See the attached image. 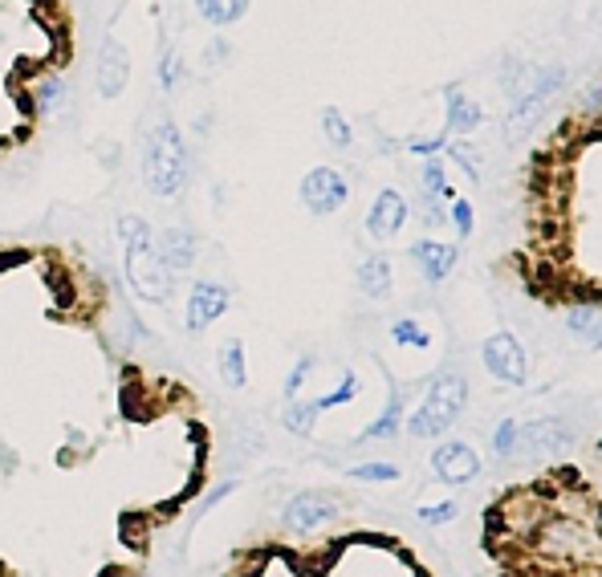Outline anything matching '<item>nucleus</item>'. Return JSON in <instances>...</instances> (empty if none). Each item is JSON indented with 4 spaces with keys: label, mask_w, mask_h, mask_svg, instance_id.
Instances as JSON below:
<instances>
[{
    "label": "nucleus",
    "mask_w": 602,
    "mask_h": 577,
    "mask_svg": "<svg viewBox=\"0 0 602 577\" xmlns=\"http://www.w3.org/2000/svg\"><path fill=\"white\" fill-rule=\"evenodd\" d=\"M118 236H123V265H127V281H131L135 297L151 301V305H163L171 297V281L175 277L159 261L151 224L143 216H123V220H118Z\"/></svg>",
    "instance_id": "nucleus-1"
},
{
    "label": "nucleus",
    "mask_w": 602,
    "mask_h": 577,
    "mask_svg": "<svg viewBox=\"0 0 602 577\" xmlns=\"http://www.w3.org/2000/svg\"><path fill=\"white\" fill-rule=\"evenodd\" d=\"M192 175L188 147L175 122H155L143 135V179L159 200H175Z\"/></svg>",
    "instance_id": "nucleus-2"
},
{
    "label": "nucleus",
    "mask_w": 602,
    "mask_h": 577,
    "mask_svg": "<svg viewBox=\"0 0 602 577\" xmlns=\"http://www.w3.org/2000/svg\"><path fill=\"white\" fill-rule=\"evenodd\" d=\"M468 407V378L456 374V370H440L432 382H428V395L419 403L407 419V431L415 439H440L456 427V419L464 415Z\"/></svg>",
    "instance_id": "nucleus-3"
},
{
    "label": "nucleus",
    "mask_w": 602,
    "mask_h": 577,
    "mask_svg": "<svg viewBox=\"0 0 602 577\" xmlns=\"http://www.w3.org/2000/svg\"><path fill=\"white\" fill-rule=\"evenodd\" d=\"M480 358H485V370H489L497 382H505V387H525L529 358H525V346H521L509 330L493 334L485 346H480Z\"/></svg>",
    "instance_id": "nucleus-4"
},
{
    "label": "nucleus",
    "mask_w": 602,
    "mask_h": 577,
    "mask_svg": "<svg viewBox=\"0 0 602 577\" xmlns=\"http://www.w3.org/2000/svg\"><path fill=\"white\" fill-rule=\"evenodd\" d=\"M297 196L314 216H334L350 200V183H346V175L338 167H314L306 179H301Z\"/></svg>",
    "instance_id": "nucleus-5"
},
{
    "label": "nucleus",
    "mask_w": 602,
    "mask_h": 577,
    "mask_svg": "<svg viewBox=\"0 0 602 577\" xmlns=\"http://www.w3.org/2000/svg\"><path fill=\"white\" fill-rule=\"evenodd\" d=\"M562 82H566V70H558L546 86H537L533 94H525V98H513V110H509V118H505V139L509 143H521L533 126L546 118V110L554 106V98H558V90H562Z\"/></svg>",
    "instance_id": "nucleus-6"
},
{
    "label": "nucleus",
    "mask_w": 602,
    "mask_h": 577,
    "mask_svg": "<svg viewBox=\"0 0 602 577\" xmlns=\"http://www.w3.org/2000/svg\"><path fill=\"white\" fill-rule=\"evenodd\" d=\"M338 517V504L322 492H297L285 512H281V525L285 533H297V537H306V533H318L322 525H330Z\"/></svg>",
    "instance_id": "nucleus-7"
},
{
    "label": "nucleus",
    "mask_w": 602,
    "mask_h": 577,
    "mask_svg": "<svg viewBox=\"0 0 602 577\" xmlns=\"http://www.w3.org/2000/svg\"><path fill=\"white\" fill-rule=\"evenodd\" d=\"M432 472H436L444 484L460 488V484H468V480L480 476V456L472 452L464 439H448V443H440L436 452H432Z\"/></svg>",
    "instance_id": "nucleus-8"
},
{
    "label": "nucleus",
    "mask_w": 602,
    "mask_h": 577,
    "mask_svg": "<svg viewBox=\"0 0 602 577\" xmlns=\"http://www.w3.org/2000/svg\"><path fill=\"white\" fill-rule=\"evenodd\" d=\"M407 196L399 187H383L379 196H375V208H371V216H367V232H371V240H395L399 232H403V224H407Z\"/></svg>",
    "instance_id": "nucleus-9"
},
{
    "label": "nucleus",
    "mask_w": 602,
    "mask_h": 577,
    "mask_svg": "<svg viewBox=\"0 0 602 577\" xmlns=\"http://www.w3.org/2000/svg\"><path fill=\"white\" fill-rule=\"evenodd\" d=\"M228 305H232V293L224 289V285H216V281H200L196 289H192V297H188V330L192 334H200V330H208L216 317H224L228 313Z\"/></svg>",
    "instance_id": "nucleus-10"
},
{
    "label": "nucleus",
    "mask_w": 602,
    "mask_h": 577,
    "mask_svg": "<svg viewBox=\"0 0 602 577\" xmlns=\"http://www.w3.org/2000/svg\"><path fill=\"white\" fill-rule=\"evenodd\" d=\"M127 78H131V57L123 49V41L106 37L102 53H98V94L102 98H118L127 90Z\"/></svg>",
    "instance_id": "nucleus-11"
},
{
    "label": "nucleus",
    "mask_w": 602,
    "mask_h": 577,
    "mask_svg": "<svg viewBox=\"0 0 602 577\" xmlns=\"http://www.w3.org/2000/svg\"><path fill=\"white\" fill-rule=\"evenodd\" d=\"M411 261L419 265V273L428 277V285H440V281L456 269L460 248H456V244H440V240L424 236V240H415V244H411Z\"/></svg>",
    "instance_id": "nucleus-12"
},
{
    "label": "nucleus",
    "mask_w": 602,
    "mask_h": 577,
    "mask_svg": "<svg viewBox=\"0 0 602 577\" xmlns=\"http://www.w3.org/2000/svg\"><path fill=\"white\" fill-rule=\"evenodd\" d=\"M155 252H159V261L167 265L171 277H175V273H188L192 261H196V236H192L188 228H167L163 240L155 244Z\"/></svg>",
    "instance_id": "nucleus-13"
},
{
    "label": "nucleus",
    "mask_w": 602,
    "mask_h": 577,
    "mask_svg": "<svg viewBox=\"0 0 602 577\" xmlns=\"http://www.w3.org/2000/svg\"><path fill=\"white\" fill-rule=\"evenodd\" d=\"M444 106H448V126H444L448 135H468V131H476V126H480V118H485V110H480L460 86L444 90Z\"/></svg>",
    "instance_id": "nucleus-14"
},
{
    "label": "nucleus",
    "mask_w": 602,
    "mask_h": 577,
    "mask_svg": "<svg viewBox=\"0 0 602 577\" xmlns=\"http://www.w3.org/2000/svg\"><path fill=\"white\" fill-rule=\"evenodd\" d=\"M517 443L521 447H533L541 456H554L562 447H570V431L558 427V419H541V423H529L525 431H517Z\"/></svg>",
    "instance_id": "nucleus-15"
},
{
    "label": "nucleus",
    "mask_w": 602,
    "mask_h": 577,
    "mask_svg": "<svg viewBox=\"0 0 602 577\" xmlns=\"http://www.w3.org/2000/svg\"><path fill=\"white\" fill-rule=\"evenodd\" d=\"M399 427H403V391H395L391 387V395H387V407H383V415L371 423V427H363V435H358V443H375V439H395L399 435Z\"/></svg>",
    "instance_id": "nucleus-16"
},
{
    "label": "nucleus",
    "mask_w": 602,
    "mask_h": 577,
    "mask_svg": "<svg viewBox=\"0 0 602 577\" xmlns=\"http://www.w3.org/2000/svg\"><path fill=\"white\" fill-rule=\"evenodd\" d=\"M220 378H224L228 391H245L249 370H245V342H240V338H228L220 346Z\"/></svg>",
    "instance_id": "nucleus-17"
},
{
    "label": "nucleus",
    "mask_w": 602,
    "mask_h": 577,
    "mask_svg": "<svg viewBox=\"0 0 602 577\" xmlns=\"http://www.w3.org/2000/svg\"><path fill=\"white\" fill-rule=\"evenodd\" d=\"M358 285H363V293L371 301H383L391 293V261H383V256H367V261L358 265Z\"/></svg>",
    "instance_id": "nucleus-18"
},
{
    "label": "nucleus",
    "mask_w": 602,
    "mask_h": 577,
    "mask_svg": "<svg viewBox=\"0 0 602 577\" xmlns=\"http://www.w3.org/2000/svg\"><path fill=\"white\" fill-rule=\"evenodd\" d=\"M196 9H200L204 21L224 29V25H236L240 17L249 13V0H196Z\"/></svg>",
    "instance_id": "nucleus-19"
},
{
    "label": "nucleus",
    "mask_w": 602,
    "mask_h": 577,
    "mask_svg": "<svg viewBox=\"0 0 602 577\" xmlns=\"http://www.w3.org/2000/svg\"><path fill=\"white\" fill-rule=\"evenodd\" d=\"M566 326H570V334L574 338H582V342H598V305L590 301V305H578V309H570L566 313Z\"/></svg>",
    "instance_id": "nucleus-20"
},
{
    "label": "nucleus",
    "mask_w": 602,
    "mask_h": 577,
    "mask_svg": "<svg viewBox=\"0 0 602 577\" xmlns=\"http://www.w3.org/2000/svg\"><path fill=\"white\" fill-rule=\"evenodd\" d=\"M322 135H326L330 147H350V143H354V131H350V122L342 118L338 106H326V110H322Z\"/></svg>",
    "instance_id": "nucleus-21"
},
{
    "label": "nucleus",
    "mask_w": 602,
    "mask_h": 577,
    "mask_svg": "<svg viewBox=\"0 0 602 577\" xmlns=\"http://www.w3.org/2000/svg\"><path fill=\"white\" fill-rule=\"evenodd\" d=\"M444 147H448V159L460 163V171H464L472 183L485 179V171H480V151H476L468 139H456V143H444Z\"/></svg>",
    "instance_id": "nucleus-22"
},
{
    "label": "nucleus",
    "mask_w": 602,
    "mask_h": 577,
    "mask_svg": "<svg viewBox=\"0 0 602 577\" xmlns=\"http://www.w3.org/2000/svg\"><path fill=\"white\" fill-rule=\"evenodd\" d=\"M318 415H322V411H318L314 403H301V399H293V403L285 407V431H293V435H310Z\"/></svg>",
    "instance_id": "nucleus-23"
},
{
    "label": "nucleus",
    "mask_w": 602,
    "mask_h": 577,
    "mask_svg": "<svg viewBox=\"0 0 602 577\" xmlns=\"http://www.w3.org/2000/svg\"><path fill=\"white\" fill-rule=\"evenodd\" d=\"M391 338H395V346H411V350H428L432 346V334L419 322H411V317H403V322L391 326Z\"/></svg>",
    "instance_id": "nucleus-24"
},
{
    "label": "nucleus",
    "mask_w": 602,
    "mask_h": 577,
    "mask_svg": "<svg viewBox=\"0 0 602 577\" xmlns=\"http://www.w3.org/2000/svg\"><path fill=\"white\" fill-rule=\"evenodd\" d=\"M424 187H428V196H436V200H452L456 191L448 187V179H444V163L436 159V155H428V163H424Z\"/></svg>",
    "instance_id": "nucleus-25"
},
{
    "label": "nucleus",
    "mask_w": 602,
    "mask_h": 577,
    "mask_svg": "<svg viewBox=\"0 0 602 577\" xmlns=\"http://www.w3.org/2000/svg\"><path fill=\"white\" fill-rule=\"evenodd\" d=\"M350 399H358V374H354V370H346V374H342L338 391H330V395L314 399V407H318V411H330V407H342V403H350Z\"/></svg>",
    "instance_id": "nucleus-26"
},
{
    "label": "nucleus",
    "mask_w": 602,
    "mask_h": 577,
    "mask_svg": "<svg viewBox=\"0 0 602 577\" xmlns=\"http://www.w3.org/2000/svg\"><path fill=\"white\" fill-rule=\"evenodd\" d=\"M346 476H350V480H367V484H391V480H399V468L375 460V464H354Z\"/></svg>",
    "instance_id": "nucleus-27"
},
{
    "label": "nucleus",
    "mask_w": 602,
    "mask_h": 577,
    "mask_svg": "<svg viewBox=\"0 0 602 577\" xmlns=\"http://www.w3.org/2000/svg\"><path fill=\"white\" fill-rule=\"evenodd\" d=\"M310 370H314V358H310V354H306V358H297V366H293L289 378H285V403H293V399L301 395V387H306Z\"/></svg>",
    "instance_id": "nucleus-28"
},
{
    "label": "nucleus",
    "mask_w": 602,
    "mask_h": 577,
    "mask_svg": "<svg viewBox=\"0 0 602 577\" xmlns=\"http://www.w3.org/2000/svg\"><path fill=\"white\" fill-rule=\"evenodd\" d=\"M448 216H452V224H456V232H460V240H468L472 236V204L464 200V196H452L448 200Z\"/></svg>",
    "instance_id": "nucleus-29"
},
{
    "label": "nucleus",
    "mask_w": 602,
    "mask_h": 577,
    "mask_svg": "<svg viewBox=\"0 0 602 577\" xmlns=\"http://www.w3.org/2000/svg\"><path fill=\"white\" fill-rule=\"evenodd\" d=\"M517 431H521V427H517L513 419H505V423L493 431V452H497V456H509V452H513V447H517Z\"/></svg>",
    "instance_id": "nucleus-30"
},
{
    "label": "nucleus",
    "mask_w": 602,
    "mask_h": 577,
    "mask_svg": "<svg viewBox=\"0 0 602 577\" xmlns=\"http://www.w3.org/2000/svg\"><path fill=\"white\" fill-rule=\"evenodd\" d=\"M179 74H184V66H179V57H175V53H163V57H159V86H163V90H175Z\"/></svg>",
    "instance_id": "nucleus-31"
},
{
    "label": "nucleus",
    "mask_w": 602,
    "mask_h": 577,
    "mask_svg": "<svg viewBox=\"0 0 602 577\" xmlns=\"http://www.w3.org/2000/svg\"><path fill=\"white\" fill-rule=\"evenodd\" d=\"M456 517V504H424L419 508V521H428V525H444Z\"/></svg>",
    "instance_id": "nucleus-32"
},
{
    "label": "nucleus",
    "mask_w": 602,
    "mask_h": 577,
    "mask_svg": "<svg viewBox=\"0 0 602 577\" xmlns=\"http://www.w3.org/2000/svg\"><path fill=\"white\" fill-rule=\"evenodd\" d=\"M448 139H452L448 131H440V135H432V139H411V143H407V151H415V155H424V159H428V155L444 151V143H448Z\"/></svg>",
    "instance_id": "nucleus-33"
},
{
    "label": "nucleus",
    "mask_w": 602,
    "mask_h": 577,
    "mask_svg": "<svg viewBox=\"0 0 602 577\" xmlns=\"http://www.w3.org/2000/svg\"><path fill=\"white\" fill-rule=\"evenodd\" d=\"M57 102H62V82H45L37 90V110H53Z\"/></svg>",
    "instance_id": "nucleus-34"
},
{
    "label": "nucleus",
    "mask_w": 602,
    "mask_h": 577,
    "mask_svg": "<svg viewBox=\"0 0 602 577\" xmlns=\"http://www.w3.org/2000/svg\"><path fill=\"white\" fill-rule=\"evenodd\" d=\"M232 488H236V484H220V488H212V496H208V500H204V504H200V512H208V508H212V504H216V500H224V496H228V492H232Z\"/></svg>",
    "instance_id": "nucleus-35"
},
{
    "label": "nucleus",
    "mask_w": 602,
    "mask_h": 577,
    "mask_svg": "<svg viewBox=\"0 0 602 577\" xmlns=\"http://www.w3.org/2000/svg\"><path fill=\"white\" fill-rule=\"evenodd\" d=\"M0 472H17V456H13V447H0Z\"/></svg>",
    "instance_id": "nucleus-36"
}]
</instances>
